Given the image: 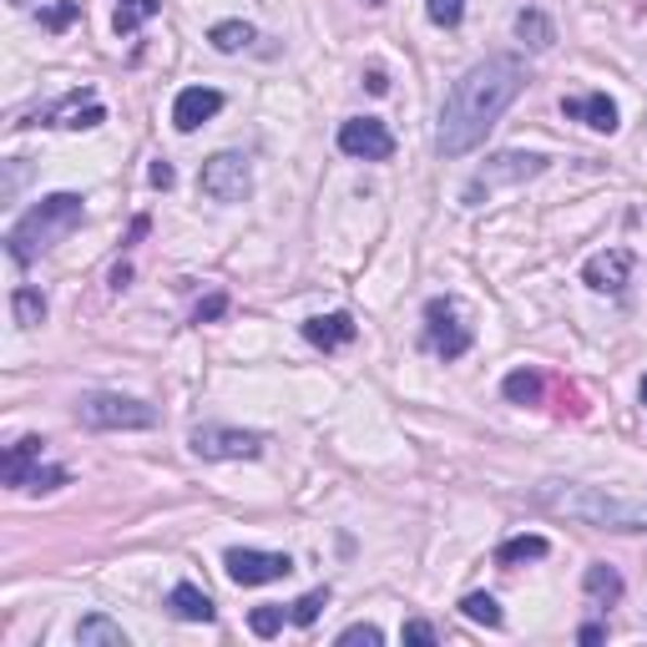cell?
I'll return each mask as SVG.
<instances>
[{"mask_svg": "<svg viewBox=\"0 0 647 647\" xmlns=\"http://www.w3.org/2000/svg\"><path fill=\"white\" fill-rule=\"evenodd\" d=\"M527 91V66L516 56H485L460 76L441 106L435 127V152L441 157H466L485 142V132L506 117V106Z\"/></svg>", "mask_w": 647, "mask_h": 647, "instance_id": "6da1fadb", "label": "cell"}, {"mask_svg": "<svg viewBox=\"0 0 647 647\" xmlns=\"http://www.w3.org/2000/svg\"><path fill=\"white\" fill-rule=\"evenodd\" d=\"M536 506L551 516H567V521H582V527H602V531H647V500L618 496L607 485H542L536 491Z\"/></svg>", "mask_w": 647, "mask_h": 647, "instance_id": "7a4b0ae2", "label": "cell"}, {"mask_svg": "<svg viewBox=\"0 0 647 647\" xmlns=\"http://www.w3.org/2000/svg\"><path fill=\"white\" fill-rule=\"evenodd\" d=\"M87 218V198L81 192H46L36 207H26L21 218L11 223V233H5V249L21 268H30L41 253H51L66 233H76Z\"/></svg>", "mask_w": 647, "mask_h": 647, "instance_id": "3957f363", "label": "cell"}, {"mask_svg": "<svg viewBox=\"0 0 647 647\" xmlns=\"http://www.w3.org/2000/svg\"><path fill=\"white\" fill-rule=\"evenodd\" d=\"M546 167H551L546 152H496V157H485V167H475V177L466 182V192H460V203L481 207L491 192L516 188V182H531V177H542Z\"/></svg>", "mask_w": 647, "mask_h": 647, "instance_id": "277c9868", "label": "cell"}, {"mask_svg": "<svg viewBox=\"0 0 647 647\" xmlns=\"http://www.w3.org/2000/svg\"><path fill=\"white\" fill-rule=\"evenodd\" d=\"M76 420L87 430H152L157 426V410L148 399L117 395V390H91V395L76 399Z\"/></svg>", "mask_w": 647, "mask_h": 647, "instance_id": "5b68a950", "label": "cell"}, {"mask_svg": "<svg viewBox=\"0 0 647 647\" xmlns=\"http://www.w3.org/2000/svg\"><path fill=\"white\" fill-rule=\"evenodd\" d=\"M471 324H466V309H460V299H430L426 304V350L435 359H460V354L471 350Z\"/></svg>", "mask_w": 647, "mask_h": 647, "instance_id": "8992f818", "label": "cell"}, {"mask_svg": "<svg viewBox=\"0 0 647 647\" xmlns=\"http://www.w3.org/2000/svg\"><path fill=\"white\" fill-rule=\"evenodd\" d=\"M198 460H258L268 435L264 430H233V426H198L188 435Z\"/></svg>", "mask_w": 647, "mask_h": 647, "instance_id": "52a82bcc", "label": "cell"}, {"mask_svg": "<svg viewBox=\"0 0 647 647\" xmlns=\"http://www.w3.org/2000/svg\"><path fill=\"white\" fill-rule=\"evenodd\" d=\"M198 188H203L213 203H243L253 192L249 157H243V152H218V157H207L203 173H198Z\"/></svg>", "mask_w": 647, "mask_h": 647, "instance_id": "ba28073f", "label": "cell"}, {"mask_svg": "<svg viewBox=\"0 0 647 647\" xmlns=\"http://www.w3.org/2000/svg\"><path fill=\"white\" fill-rule=\"evenodd\" d=\"M223 572H228V582H238V587H264V582H283V576L294 572V557H289V551L233 546V551L223 557Z\"/></svg>", "mask_w": 647, "mask_h": 647, "instance_id": "9c48e42d", "label": "cell"}, {"mask_svg": "<svg viewBox=\"0 0 647 647\" xmlns=\"http://www.w3.org/2000/svg\"><path fill=\"white\" fill-rule=\"evenodd\" d=\"M339 152L365 162H390L395 157V137H390V127L380 117H350L339 122Z\"/></svg>", "mask_w": 647, "mask_h": 647, "instance_id": "30bf717a", "label": "cell"}, {"mask_svg": "<svg viewBox=\"0 0 647 647\" xmlns=\"http://www.w3.org/2000/svg\"><path fill=\"white\" fill-rule=\"evenodd\" d=\"M561 117L567 122H582L592 132H618L622 117H618V102L607 97V91H587V97H561Z\"/></svg>", "mask_w": 647, "mask_h": 647, "instance_id": "8fae6325", "label": "cell"}, {"mask_svg": "<svg viewBox=\"0 0 647 647\" xmlns=\"http://www.w3.org/2000/svg\"><path fill=\"white\" fill-rule=\"evenodd\" d=\"M633 279V253L627 249H607V253H592L587 268H582V283L597 289V294H622Z\"/></svg>", "mask_w": 647, "mask_h": 647, "instance_id": "7c38bea8", "label": "cell"}, {"mask_svg": "<svg viewBox=\"0 0 647 647\" xmlns=\"http://www.w3.org/2000/svg\"><path fill=\"white\" fill-rule=\"evenodd\" d=\"M223 112V91L218 87H182L173 102V127L177 132H198L203 122H213Z\"/></svg>", "mask_w": 647, "mask_h": 647, "instance_id": "4fadbf2b", "label": "cell"}, {"mask_svg": "<svg viewBox=\"0 0 647 647\" xmlns=\"http://www.w3.org/2000/svg\"><path fill=\"white\" fill-rule=\"evenodd\" d=\"M106 122V106L97 102V91H72V97H61L51 112H46V127H102Z\"/></svg>", "mask_w": 647, "mask_h": 647, "instance_id": "5bb4252c", "label": "cell"}, {"mask_svg": "<svg viewBox=\"0 0 647 647\" xmlns=\"http://www.w3.org/2000/svg\"><path fill=\"white\" fill-rule=\"evenodd\" d=\"M41 435H21V441L11 445V451H5V456H0V475H5V485H11V491H26L30 485V475L41 471Z\"/></svg>", "mask_w": 647, "mask_h": 647, "instance_id": "9a60e30c", "label": "cell"}, {"mask_svg": "<svg viewBox=\"0 0 647 647\" xmlns=\"http://www.w3.org/2000/svg\"><path fill=\"white\" fill-rule=\"evenodd\" d=\"M354 319L350 314H314V319H304V339H309L314 350H344V344H354Z\"/></svg>", "mask_w": 647, "mask_h": 647, "instance_id": "2e32d148", "label": "cell"}, {"mask_svg": "<svg viewBox=\"0 0 647 647\" xmlns=\"http://www.w3.org/2000/svg\"><path fill=\"white\" fill-rule=\"evenodd\" d=\"M167 612H173L177 622H213L218 618L213 597H207L203 587H192V582H177V587L167 592Z\"/></svg>", "mask_w": 647, "mask_h": 647, "instance_id": "e0dca14e", "label": "cell"}, {"mask_svg": "<svg viewBox=\"0 0 647 647\" xmlns=\"http://www.w3.org/2000/svg\"><path fill=\"white\" fill-rule=\"evenodd\" d=\"M582 587H587V597L597 607L622 602V576H618V567H607V561H592L587 572H582Z\"/></svg>", "mask_w": 647, "mask_h": 647, "instance_id": "ac0fdd59", "label": "cell"}, {"mask_svg": "<svg viewBox=\"0 0 647 647\" xmlns=\"http://www.w3.org/2000/svg\"><path fill=\"white\" fill-rule=\"evenodd\" d=\"M546 551H551V542H546V536H536V531H521V536H506V542L496 546V567H521V561H542Z\"/></svg>", "mask_w": 647, "mask_h": 647, "instance_id": "d6986e66", "label": "cell"}, {"mask_svg": "<svg viewBox=\"0 0 647 647\" xmlns=\"http://www.w3.org/2000/svg\"><path fill=\"white\" fill-rule=\"evenodd\" d=\"M76 643H81V647H127V633H122L112 618L91 612V618L76 622Z\"/></svg>", "mask_w": 647, "mask_h": 647, "instance_id": "ffe728a7", "label": "cell"}, {"mask_svg": "<svg viewBox=\"0 0 647 647\" xmlns=\"http://www.w3.org/2000/svg\"><path fill=\"white\" fill-rule=\"evenodd\" d=\"M516 36H521V46H531V51H546V46L557 41V26H551L536 5H527V11H516Z\"/></svg>", "mask_w": 647, "mask_h": 647, "instance_id": "44dd1931", "label": "cell"}, {"mask_svg": "<svg viewBox=\"0 0 647 647\" xmlns=\"http://www.w3.org/2000/svg\"><path fill=\"white\" fill-rule=\"evenodd\" d=\"M542 390H546V380L536 369H511V375L500 380V395L511 399V405H542Z\"/></svg>", "mask_w": 647, "mask_h": 647, "instance_id": "7402d4cb", "label": "cell"}, {"mask_svg": "<svg viewBox=\"0 0 647 647\" xmlns=\"http://www.w3.org/2000/svg\"><path fill=\"white\" fill-rule=\"evenodd\" d=\"M157 11H162V0H117L112 30H117V36H137V30L148 26V21H152Z\"/></svg>", "mask_w": 647, "mask_h": 647, "instance_id": "603a6c76", "label": "cell"}, {"mask_svg": "<svg viewBox=\"0 0 647 647\" xmlns=\"http://www.w3.org/2000/svg\"><path fill=\"white\" fill-rule=\"evenodd\" d=\"M207 41H213V51L233 56V51H243V46L258 41V30H253L249 21H218V26L207 30Z\"/></svg>", "mask_w": 647, "mask_h": 647, "instance_id": "cb8c5ba5", "label": "cell"}, {"mask_svg": "<svg viewBox=\"0 0 647 647\" xmlns=\"http://www.w3.org/2000/svg\"><path fill=\"white\" fill-rule=\"evenodd\" d=\"M460 612H466L471 622H481V627H491V633H496V627H506V612L496 607V597H491V592H471V597H460Z\"/></svg>", "mask_w": 647, "mask_h": 647, "instance_id": "d4e9b609", "label": "cell"}, {"mask_svg": "<svg viewBox=\"0 0 647 647\" xmlns=\"http://www.w3.org/2000/svg\"><path fill=\"white\" fill-rule=\"evenodd\" d=\"M11 314L21 329H36V324L46 319V294L41 289H15L11 294Z\"/></svg>", "mask_w": 647, "mask_h": 647, "instance_id": "484cf974", "label": "cell"}, {"mask_svg": "<svg viewBox=\"0 0 647 647\" xmlns=\"http://www.w3.org/2000/svg\"><path fill=\"white\" fill-rule=\"evenodd\" d=\"M324 607H329V587H314V592H304L299 602H289V622H294V627H314Z\"/></svg>", "mask_w": 647, "mask_h": 647, "instance_id": "4316f807", "label": "cell"}, {"mask_svg": "<svg viewBox=\"0 0 647 647\" xmlns=\"http://www.w3.org/2000/svg\"><path fill=\"white\" fill-rule=\"evenodd\" d=\"M426 15L441 30H456L460 21H466V0H426Z\"/></svg>", "mask_w": 647, "mask_h": 647, "instance_id": "83f0119b", "label": "cell"}, {"mask_svg": "<svg viewBox=\"0 0 647 647\" xmlns=\"http://www.w3.org/2000/svg\"><path fill=\"white\" fill-rule=\"evenodd\" d=\"M283 622H289V612H283V607H253V612H249L253 637H274V633H283Z\"/></svg>", "mask_w": 647, "mask_h": 647, "instance_id": "f1b7e54d", "label": "cell"}, {"mask_svg": "<svg viewBox=\"0 0 647 647\" xmlns=\"http://www.w3.org/2000/svg\"><path fill=\"white\" fill-rule=\"evenodd\" d=\"M334 643H339V647H359V643H365V647H380V643H384V633L375 627V622H354V627H344V633H339Z\"/></svg>", "mask_w": 647, "mask_h": 647, "instance_id": "f546056e", "label": "cell"}, {"mask_svg": "<svg viewBox=\"0 0 647 647\" xmlns=\"http://www.w3.org/2000/svg\"><path fill=\"white\" fill-rule=\"evenodd\" d=\"M223 314H228V294H223V289H213V294H207L203 304L192 309V324H213V319H223Z\"/></svg>", "mask_w": 647, "mask_h": 647, "instance_id": "4dcf8cb0", "label": "cell"}, {"mask_svg": "<svg viewBox=\"0 0 647 647\" xmlns=\"http://www.w3.org/2000/svg\"><path fill=\"white\" fill-rule=\"evenodd\" d=\"M76 15H81V0H61V5H51V11H41V21L51 30H66L76 21Z\"/></svg>", "mask_w": 647, "mask_h": 647, "instance_id": "1f68e13d", "label": "cell"}, {"mask_svg": "<svg viewBox=\"0 0 647 647\" xmlns=\"http://www.w3.org/2000/svg\"><path fill=\"white\" fill-rule=\"evenodd\" d=\"M405 643L435 647V627H430V622H420V618H410V622H405Z\"/></svg>", "mask_w": 647, "mask_h": 647, "instance_id": "d6a6232c", "label": "cell"}, {"mask_svg": "<svg viewBox=\"0 0 647 647\" xmlns=\"http://www.w3.org/2000/svg\"><path fill=\"white\" fill-rule=\"evenodd\" d=\"M148 182H152V188H173V182H177V173H173V162H152V173H148Z\"/></svg>", "mask_w": 647, "mask_h": 647, "instance_id": "836d02e7", "label": "cell"}, {"mask_svg": "<svg viewBox=\"0 0 647 647\" xmlns=\"http://www.w3.org/2000/svg\"><path fill=\"white\" fill-rule=\"evenodd\" d=\"M365 87L375 91V97H384V91H390V76H384L380 66H369V72H365Z\"/></svg>", "mask_w": 647, "mask_h": 647, "instance_id": "e575fe53", "label": "cell"}, {"mask_svg": "<svg viewBox=\"0 0 647 647\" xmlns=\"http://www.w3.org/2000/svg\"><path fill=\"white\" fill-rule=\"evenodd\" d=\"M576 637H582V643H587V647H597V643H602V637H607V627H602V622H587V627H582V633H576Z\"/></svg>", "mask_w": 647, "mask_h": 647, "instance_id": "d590c367", "label": "cell"}, {"mask_svg": "<svg viewBox=\"0 0 647 647\" xmlns=\"http://www.w3.org/2000/svg\"><path fill=\"white\" fill-rule=\"evenodd\" d=\"M127 283H132V268L117 264V268H112V289H127Z\"/></svg>", "mask_w": 647, "mask_h": 647, "instance_id": "8d00e7d4", "label": "cell"}, {"mask_svg": "<svg viewBox=\"0 0 647 647\" xmlns=\"http://www.w3.org/2000/svg\"><path fill=\"white\" fill-rule=\"evenodd\" d=\"M643 405H647V380H643Z\"/></svg>", "mask_w": 647, "mask_h": 647, "instance_id": "74e56055", "label": "cell"}, {"mask_svg": "<svg viewBox=\"0 0 647 647\" xmlns=\"http://www.w3.org/2000/svg\"><path fill=\"white\" fill-rule=\"evenodd\" d=\"M365 5H384V0H365Z\"/></svg>", "mask_w": 647, "mask_h": 647, "instance_id": "f35d334b", "label": "cell"}]
</instances>
